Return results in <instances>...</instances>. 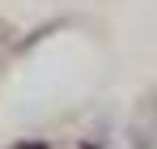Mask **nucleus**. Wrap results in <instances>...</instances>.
Returning <instances> with one entry per match:
<instances>
[{"label": "nucleus", "instance_id": "nucleus-1", "mask_svg": "<svg viewBox=\"0 0 157 149\" xmlns=\"http://www.w3.org/2000/svg\"><path fill=\"white\" fill-rule=\"evenodd\" d=\"M17 149H47V145H17Z\"/></svg>", "mask_w": 157, "mask_h": 149}]
</instances>
